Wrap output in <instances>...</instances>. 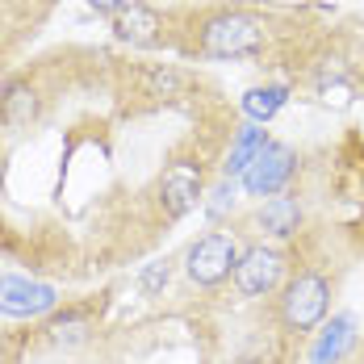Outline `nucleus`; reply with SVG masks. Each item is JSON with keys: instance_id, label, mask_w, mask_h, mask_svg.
<instances>
[{"instance_id": "obj_1", "label": "nucleus", "mask_w": 364, "mask_h": 364, "mask_svg": "<svg viewBox=\"0 0 364 364\" xmlns=\"http://www.w3.org/2000/svg\"><path fill=\"white\" fill-rule=\"evenodd\" d=\"M264 46V30L247 13H214L197 30V50L210 59H247Z\"/></svg>"}, {"instance_id": "obj_2", "label": "nucleus", "mask_w": 364, "mask_h": 364, "mask_svg": "<svg viewBox=\"0 0 364 364\" xmlns=\"http://www.w3.org/2000/svg\"><path fill=\"white\" fill-rule=\"evenodd\" d=\"M331 306V281L323 272H297L293 281H285V289L277 297L281 323L289 331H314L327 318Z\"/></svg>"}, {"instance_id": "obj_3", "label": "nucleus", "mask_w": 364, "mask_h": 364, "mask_svg": "<svg viewBox=\"0 0 364 364\" xmlns=\"http://www.w3.org/2000/svg\"><path fill=\"white\" fill-rule=\"evenodd\" d=\"M235 264H239V247H235V239L222 235V230L201 235V239L188 247V255H184L188 281H193V285H205V289H214L226 277H235Z\"/></svg>"}, {"instance_id": "obj_4", "label": "nucleus", "mask_w": 364, "mask_h": 364, "mask_svg": "<svg viewBox=\"0 0 364 364\" xmlns=\"http://www.w3.org/2000/svg\"><path fill=\"white\" fill-rule=\"evenodd\" d=\"M293 172H297V155H293V146L272 143V139H268L264 151L247 164V172H243L239 181H243V188H247L252 197H277V193L293 181Z\"/></svg>"}, {"instance_id": "obj_5", "label": "nucleus", "mask_w": 364, "mask_h": 364, "mask_svg": "<svg viewBox=\"0 0 364 364\" xmlns=\"http://www.w3.org/2000/svg\"><path fill=\"white\" fill-rule=\"evenodd\" d=\"M285 281V255L277 247H264L255 243L247 252H239V264H235V285L243 297H268V293L281 289Z\"/></svg>"}, {"instance_id": "obj_6", "label": "nucleus", "mask_w": 364, "mask_h": 364, "mask_svg": "<svg viewBox=\"0 0 364 364\" xmlns=\"http://www.w3.org/2000/svg\"><path fill=\"white\" fill-rule=\"evenodd\" d=\"M59 306V293L42 281H26V277H0V314L13 318H38L50 314Z\"/></svg>"}, {"instance_id": "obj_7", "label": "nucleus", "mask_w": 364, "mask_h": 364, "mask_svg": "<svg viewBox=\"0 0 364 364\" xmlns=\"http://www.w3.org/2000/svg\"><path fill=\"white\" fill-rule=\"evenodd\" d=\"M197 201H201V164L176 159L159 181V205L168 218H184L197 210Z\"/></svg>"}, {"instance_id": "obj_8", "label": "nucleus", "mask_w": 364, "mask_h": 364, "mask_svg": "<svg viewBox=\"0 0 364 364\" xmlns=\"http://www.w3.org/2000/svg\"><path fill=\"white\" fill-rule=\"evenodd\" d=\"M159 30H164V21H159V13L146 9V4H134V0H130L122 13H113V38H117V42L155 46V42H159Z\"/></svg>"}, {"instance_id": "obj_9", "label": "nucleus", "mask_w": 364, "mask_h": 364, "mask_svg": "<svg viewBox=\"0 0 364 364\" xmlns=\"http://www.w3.org/2000/svg\"><path fill=\"white\" fill-rule=\"evenodd\" d=\"M352 343H356V318L352 314H335L331 327L318 335V343L310 352V364H339Z\"/></svg>"}, {"instance_id": "obj_10", "label": "nucleus", "mask_w": 364, "mask_h": 364, "mask_svg": "<svg viewBox=\"0 0 364 364\" xmlns=\"http://www.w3.org/2000/svg\"><path fill=\"white\" fill-rule=\"evenodd\" d=\"M0 117L9 126H30L38 117V92L26 80H9L4 92H0Z\"/></svg>"}, {"instance_id": "obj_11", "label": "nucleus", "mask_w": 364, "mask_h": 364, "mask_svg": "<svg viewBox=\"0 0 364 364\" xmlns=\"http://www.w3.org/2000/svg\"><path fill=\"white\" fill-rule=\"evenodd\" d=\"M259 226L268 230V235H277V239H289L293 230L301 226V210H297V201L293 197H268L264 201V210H259Z\"/></svg>"}, {"instance_id": "obj_12", "label": "nucleus", "mask_w": 364, "mask_h": 364, "mask_svg": "<svg viewBox=\"0 0 364 364\" xmlns=\"http://www.w3.org/2000/svg\"><path fill=\"white\" fill-rule=\"evenodd\" d=\"M285 101H289V88H285V84L247 88V92H243V113H247L255 126H259V122H272L277 113L285 109Z\"/></svg>"}, {"instance_id": "obj_13", "label": "nucleus", "mask_w": 364, "mask_h": 364, "mask_svg": "<svg viewBox=\"0 0 364 364\" xmlns=\"http://www.w3.org/2000/svg\"><path fill=\"white\" fill-rule=\"evenodd\" d=\"M264 143H268V134H264L259 126L239 130V134H235V146H230V159H226V181H239V176L247 172V164L264 151Z\"/></svg>"}, {"instance_id": "obj_14", "label": "nucleus", "mask_w": 364, "mask_h": 364, "mask_svg": "<svg viewBox=\"0 0 364 364\" xmlns=\"http://www.w3.org/2000/svg\"><path fill=\"white\" fill-rule=\"evenodd\" d=\"M210 197H214V201H210V214H214V218H222V214L235 205V181H222Z\"/></svg>"}, {"instance_id": "obj_15", "label": "nucleus", "mask_w": 364, "mask_h": 364, "mask_svg": "<svg viewBox=\"0 0 364 364\" xmlns=\"http://www.w3.org/2000/svg\"><path fill=\"white\" fill-rule=\"evenodd\" d=\"M164 285H168V259H164V264H151V268L143 272V289L146 293H159Z\"/></svg>"}, {"instance_id": "obj_16", "label": "nucleus", "mask_w": 364, "mask_h": 364, "mask_svg": "<svg viewBox=\"0 0 364 364\" xmlns=\"http://www.w3.org/2000/svg\"><path fill=\"white\" fill-rule=\"evenodd\" d=\"M84 4H88V9H97V13H122V9H126V4H130V0H84Z\"/></svg>"}]
</instances>
